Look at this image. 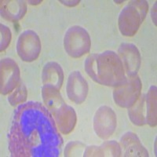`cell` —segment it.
Listing matches in <instances>:
<instances>
[{
	"label": "cell",
	"instance_id": "1",
	"mask_svg": "<svg viewBox=\"0 0 157 157\" xmlns=\"http://www.w3.org/2000/svg\"><path fill=\"white\" fill-rule=\"evenodd\" d=\"M8 141L12 157H58L63 145L54 117L37 101L21 104L17 108Z\"/></svg>",
	"mask_w": 157,
	"mask_h": 157
},
{
	"label": "cell",
	"instance_id": "2",
	"mask_svg": "<svg viewBox=\"0 0 157 157\" xmlns=\"http://www.w3.org/2000/svg\"><path fill=\"white\" fill-rule=\"evenodd\" d=\"M84 68L95 82L104 86L116 88L127 81L121 59L112 50L89 55L84 62Z\"/></svg>",
	"mask_w": 157,
	"mask_h": 157
},
{
	"label": "cell",
	"instance_id": "3",
	"mask_svg": "<svg viewBox=\"0 0 157 157\" xmlns=\"http://www.w3.org/2000/svg\"><path fill=\"white\" fill-rule=\"evenodd\" d=\"M148 10L146 1H130L119 17V29L122 34L125 36H134L145 20Z\"/></svg>",
	"mask_w": 157,
	"mask_h": 157
},
{
	"label": "cell",
	"instance_id": "4",
	"mask_svg": "<svg viewBox=\"0 0 157 157\" xmlns=\"http://www.w3.org/2000/svg\"><path fill=\"white\" fill-rule=\"evenodd\" d=\"M64 47L67 54L73 58H78L88 54L91 47L89 33L80 26H72L64 35Z\"/></svg>",
	"mask_w": 157,
	"mask_h": 157
},
{
	"label": "cell",
	"instance_id": "5",
	"mask_svg": "<svg viewBox=\"0 0 157 157\" xmlns=\"http://www.w3.org/2000/svg\"><path fill=\"white\" fill-rule=\"evenodd\" d=\"M141 82L137 75L127 78L125 84L115 88L113 99L121 108H130L134 105L141 95Z\"/></svg>",
	"mask_w": 157,
	"mask_h": 157
},
{
	"label": "cell",
	"instance_id": "6",
	"mask_svg": "<svg viewBox=\"0 0 157 157\" xmlns=\"http://www.w3.org/2000/svg\"><path fill=\"white\" fill-rule=\"evenodd\" d=\"M41 42L36 32L26 30L20 35L17 43V52L22 61L32 62L39 57Z\"/></svg>",
	"mask_w": 157,
	"mask_h": 157
},
{
	"label": "cell",
	"instance_id": "7",
	"mask_svg": "<svg viewBox=\"0 0 157 157\" xmlns=\"http://www.w3.org/2000/svg\"><path fill=\"white\" fill-rule=\"evenodd\" d=\"M116 125V115L110 107L101 106L98 109L94 119V128L98 137L108 139L115 132Z\"/></svg>",
	"mask_w": 157,
	"mask_h": 157
},
{
	"label": "cell",
	"instance_id": "8",
	"mask_svg": "<svg viewBox=\"0 0 157 157\" xmlns=\"http://www.w3.org/2000/svg\"><path fill=\"white\" fill-rule=\"evenodd\" d=\"M20 84V69L17 64L11 58L1 60V94L12 93Z\"/></svg>",
	"mask_w": 157,
	"mask_h": 157
},
{
	"label": "cell",
	"instance_id": "9",
	"mask_svg": "<svg viewBox=\"0 0 157 157\" xmlns=\"http://www.w3.org/2000/svg\"><path fill=\"white\" fill-rule=\"evenodd\" d=\"M118 53L123 62L125 73L129 77L137 75L141 66V57L139 50L135 45L132 43H122Z\"/></svg>",
	"mask_w": 157,
	"mask_h": 157
},
{
	"label": "cell",
	"instance_id": "10",
	"mask_svg": "<svg viewBox=\"0 0 157 157\" xmlns=\"http://www.w3.org/2000/svg\"><path fill=\"white\" fill-rule=\"evenodd\" d=\"M66 91L69 100L75 104H82L86 99L89 86L86 80L78 71H72L69 75Z\"/></svg>",
	"mask_w": 157,
	"mask_h": 157
},
{
	"label": "cell",
	"instance_id": "11",
	"mask_svg": "<svg viewBox=\"0 0 157 157\" xmlns=\"http://www.w3.org/2000/svg\"><path fill=\"white\" fill-rule=\"evenodd\" d=\"M52 114L57 128L63 134H70L74 130L76 123V113L73 108L64 103Z\"/></svg>",
	"mask_w": 157,
	"mask_h": 157
},
{
	"label": "cell",
	"instance_id": "12",
	"mask_svg": "<svg viewBox=\"0 0 157 157\" xmlns=\"http://www.w3.org/2000/svg\"><path fill=\"white\" fill-rule=\"evenodd\" d=\"M120 145L123 156H148V151L134 133H126L120 139Z\"/></svg>",
	"mask_w": 157,
	"mask_h": 157
},
{
	"label": "cell",
	"instance_id": "13",
	"mask_svg": "<svg viewBox=\"0 0 157 157\" xmlns=\"http://www.w3.org/2000/svg\"><path fill=\"white\" fill-rule=\"evenodd\" d=\"M27 12V4L25 1L10 0L1 1V16L11 22H17Z\"/></svg>",
	"mask_w": 157,
	"mask_h": 157
},
{
	"label": "cell",
	"instance_id": "14",
	"mask_svg": "<svg viewBox=\"0 0 157 157\" xmlns=\"http://www.w3.org/2000/svg\"><path fill=\"white\" fill-rule=\"evenodd\" d=\"M42 78L44 85H50L60 90L64 82V72L61 65L54 61L47 63L43 67Z\"/></svg>",
	"mask_w": 157,
	"mask_h": 157
},
{
	"label": "cell",
	"instance_id": "15",
	"mask_svg": "<svg viewBox=\"0 0 157 157\" xmlns=\"http://www.w3.org/2000/svg\"><path fill=\"white\" fill-rule=\"evenodd\" d=\"M121 147L115 141H106L101 146H89L83 156H120Z\"/></svg>",
	"mask_w": 157,
	"mask_h": 157
},
{
	"label": "cell",
	"instance_id": "16",
	"mask_svg": "<svg viewBox=\"0 0 157 157\" xmlns=\"http://www.w3.org/2000/svg\"><path fill=\"white\" fill-rule=\"evenodd\" d=\"M42 96L45 105L50 113H53L65 103L60 94V90L50 85H43L42 87Z\"/></svg>",
	"mask_w": 157,
	"mask_h": 157
},
{
	"label": "cell",
	"instance_id": "17",
	"mask_svg": "<svg viewBox=\"0 0 157 157\" xmlns=\"http://www.w3.org/2000/svg\"><path fill=\"white\" fill-rule=\"evenodd\" d=\"M128 115L130 120L134 125L143 126L147 124L145 94L140 95L134 105L129 108Z\"/></svg>",
	"mask_w": 157,
	"mask_h": 157
},
{
	"label": "cell",
	"instance_id": "18",
	"mask_svg": "<svg viewBox=\"0 0 157 157\" xmlns=\"http://www.w3.org/2000/svg\"><path fill=\"white\" fill-rule=\"evenodd\" d=\"M146 123L150 127L156 126V86H152L145 94Z\"/></svg>",
	"mask_w": 157,
	"mask_h": 157
},
{
	"label": "cell",
	"instance_id": "19",
	"mask_svg": "<svg viewBox=\"0 0 157 157\" xmlns=\"http://www.w3.org/2000/svg\"><path fill=\"white\" fill-rule=\"evenodd\" d=\"M27 89L23 82H20L17 87L8 97V101L12 106H16L18 104H23L27 99Z\"/></svg>",
	"mask_w": 157,
	"mask_h": 157
},
{
	"label": "cell",
	"instance_id": "20",
	"mask_svg": "<svg viewBox=\"0 0 157 157\" xmlns=\"http://www.w3.org/2000/svg\"><path fill=\"white\" fill-rule=\"evenodd\" d=\"M0 27H1V45H0L1 48H0V50L1 52H2L7 48L10 43L12 35H11L10 29L6 27V25L1 24Z\"/></svg>",
	"mask_w": 157,
	"mask_h": 157
},
{
	"label": "cell",
	"instance_id": "21",
	"mask_svg": "<svg viewBox=\"0 0 157 157\" xmlns=\"http://www.w3.org/2000/svg\"><path fill=\"white\" fill-rule=\"evenodd\" d=\"M84 146V145L81 142L73 141V142L68 143L67 145L65 151H64V156H75L79 155L81 153L80 151H78V148Z\"/></svg>",
	"mask_w": 157,
	"mask_h": 157
},
{
	"label": "cell",
	"instance_id": "22",
	"mask_svg": "<svg viewBox=\"0 0 157 157\" xmlns=\"http://www.w3.org/2000/svg\"><path fill=\"white\" fill-rule=\"evenodd\" d=\"M42 2V1H38V2H31V1H29V4H32V5H36V4H39Z\"/></svg>",
	"mask_w": 157,
	"mask_h": 157
}]
</instances>
